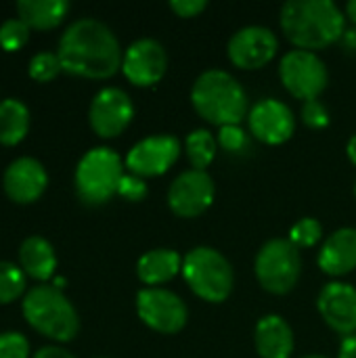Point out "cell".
<instances>
[{
  "mask_svg": "<svg viewBox=\"0 0 356 358\" xmlns=\"http://www.w3.org/2000/svg\"><path fill=\"white\" fill-rule=\"evenodd\" d=\"M321 271L329 277H342L356 268V229L344 227L334 231L321 245L317 258Z\"/></svg>",
  "mask_w": 356,
  "mask_h": 358,
  "instance_id": "ac0fdd59",
  "label": "cell"
},
{
  "mask_svg": "<svg viewBox=\"0 0 356 358\" xmlns=\"http://www.w3.org/2000/svg\"><path fill=\"white\" fill-rule=\"evenodd\" d=\"M193 109L210 124L239 126L250 113V99L241 82L225 69H208L191 86Z\"/></svg>",
  "mask_w": 356,
  "mask_h": 358,
  "instance_id": "3957f363",
  "label": "cell"
},
{
  "mask_svg": "<svg viewBox=\"0 0 356 358\" xmlns=\"http://www.w3.org/2000/svg\"><path fill=\"white\" fill-rule=\"evenodd\" d=\"M132 117H134L132 99L122 88H115V86L99 90L88 109L90 128L101 138L120 136L130 126Z\"/></svg>",
  "mask_w": 356,
  "mask_h": 358,
  "instance_id": "7c38bea8",
  "label": "cell"
},
{
  "mask_svg": "<svg viewBox=\"0 0 356 358\" xmlns=\"http://www.w3.org/2000/svg\"><path fill=\"white\" fill-rule=\"evenodd\" d=\"M279 50V40L264 25H245L237 29L227 44L229 59L239 69H260L273 61Z\"/></svg>",
  "mask_w": 356,
  "mask_h": 358,
  "instance_id": "4fadbf2b",
  "label": "cell"
},
{
  "mask_svg": "<svg viewBox=\"0 0 356 358\" xmlns=\"http://www.w3.org/2000/svg\"><path fill=\"white\" fill-rule=\"evenodd\" d=\"M185 149H187V159L191 164L193 170L206 172V168L214 162L216 157V149H218V138L204 128L193 130L187 141H185Z\"/></svg>",
  "mask_w": 356,
  "mask_h": 358,
  "instance_id": "cb8c5ba5",
  "label": "cell"
},
{
  "mask_svg": "<svg viewBox=\"0 0 356 358\" xmlns=\"http://www.w3.org/2000/svg\"><path fill=\"white\" fill-rule=\"evenodd\" d=\"M61 69L63 67H61L57 52H38L31 57L29 67H27L31 80H36V82H50L59 76Z\"/></svg>",
  "mask_w": 356,
  "mask_h": 358,
  "instance_id": "4316f807",
  "label": "cell"
},
{
  "mask_svg": "<svg viewBox=\"0 0 356 358\" xmlns=\"http://www.w3.org/2000/svg\"><path fill=\"white\" fill-rule=\"evenodd\" d=\"M338 358H356V334L348 336L340 342V350H338Z\"/></svg>",
  "mask_w": 356,
  "mask_h": 358,
  "instance_id": "e575fe53",
  "label": "cell"
},
{
  "mask_svg": "<svg viewBox=\"0 0 356 358\" xmlns=\"http://www.w3.org/2000/svg\"><path fill=\"white\" fill-rule=\"evenodd\" d=\"M25 296V273L13 262L0 260V304H10Z\"/></svg>",
  "mask_w": 356,
  "mask_h": 358,
  "instance_id": "d4e9b609",
  "label": "cell"
},
{
  "mask_svg": "<svg viewBox=\"0 0 356 358\" xmlns=\"http://www.w3.org/2000/svg\"><path fill=\"white\" fill-rule=\"evenodd\" d=\"M69 10L67 0H21L17 2L19 19L34 29L57 27Z\"/></svg>",
  "mask_w": 356,
  "mask_h": 358,
  "instance_id": "7402d4cb",
  "label": "cell"
},
{
  "mask_svg": "<svg viewBox=\"0 0 356 358\" xmlns=\"http://www.w3.org/2000/svg\"><path fill=\"white\" fill-rule=\"evenodd\" d=\"M254 273L264 292L285 296L302 277L300 250L290 239H271L260 248L254 262Z\"/></svg>",
  "mask_w": 356,
  "mask_h": 358,
  "instance_id": "52a82bcc",
  "label": "cell"
},
{
  "mask_svg": "<svg viewBox=\"0 0 356 358\" xmlns=\"http://www.w3.org/2000/svg\"><path fill=\"white\" fill-rule=\"evenodd\" d=\"M317 310L321 319L340 336L348 338L356 334V287L344 281L327 283L319 298Z\"/></svg>",
  "mask_w": 356,
  "mask_h": 358,
  "instance_id": "2e32d148",
  "label": "cell"
},
{
  "mask_svg": "<svg viewBox=\"0 0 356 358\" xmlns=\"http://www.w3.org/2000/svg\"><path fill=\"white\" fill-rule=\"evenodd\" d=\"M34 358H76L71 352H67V350H63V348H59V346H44V348H40Z\"/></svg>",
  "mask_w": 356,
  "mask_h": 358,
  "instance_id": "836d02e7",
  "label": "cell"
},
{
  "mask_svg": "<svg viewBox=\"0 0 356 358\" xmlns=\"http://www.w3.org/2000/svg\"><path fill=\"white\" fill-rule=\"evenodd\" d=\"M254 346L260 358H290L294 352V331L279 315H266L256 323Z\"/></svg>",
  "mask_w": 356,
  "mask_h": 358,
  "instance_id": "d6986e66",
  "label": "cell"
},
{
  "mask_svg": "<svg viewBox=\"0 0 356 358\" xmlns=\"http://www.w3.org/2000/svg\"><path fill=\"white\" fill-rule=\"evenodd\" d=\"M168 71V52L162 42L153 38H141L124 50L122 73L134 86L147 88L157 82Z\"/></svg>",
  "mask_w": 356,
  "mask_h": 358,
  "instance_id": "5bb4252c",
  "label": "cell"
},
{
  "mask_svg": "<svg viewBox=\"0 0 356 358\" xmlns=\"http://www.w3.org/2000/svg\"><path fill=\"white\" fill-rule=\"evenodd\" d=\"M29 40V27L17 17V19H6L0 25V46L8 52L19 50L25 42Z\"/></svg>",
  "mask_w": 356,
  "mask_h": 358,
  "instance_id": "83f0119b",
  "label": "cell"
},
{
  "mask_svg": "<svg viewBox=\"0 0 356 358\" xmlns=\"http://www.w3.org/2000/svg\"><path fill=\"white\" fill-rule=\"evenodd\" d=\"M136 313L141 321L164 336H174L185 329L189 321L187 304L168 289L145 287L136 294Z\"/></svg>",
  "mask_w": 356,
  "mask_h": 358,
  "instance_id": "9c48e42d",
  "label": "cell"
},
{
  "mask_svg": "<svg viewBox=\"0 0 356 358\" xmlns=\"http://www.w3.org/2000/svg\"><path fill=\"white\" fill-rule=\"evenodd\" d=\"M21 313L31 329L55 342H71L80 331V319L73 304L55 285H36L27 289Z\"/></svg>",
  "mask_w": 356,
  "mask_h": 358,
  "instance_id": "277c9868",
  "label": "cell"
},
{
  "mask_svg": "<svg viewBox=\"0 0 356 358\" xmlns=\"http://www.w3.org/2000/svg\"><path fill=\"white\" fill-rule=\"evenodd\" d=\"M48 185V174L44 166L34 157H19L4 170L2 187L10 201L27 206L42 197Z\"/></svg>",
  "mask_w": 356,
  "mask_h": 358,
  "instance_id": "e0dca14e",
  "label": "cell"
},
{
  "mask_svg": "<svg viewBox=\"0 0 356 358\" xmlns=\"http://www.w3.org/2000/svg\"><path fill=\"white\" fill-rule=\"evenodd\" d=\"M323 237V227L317 218H300L292 229H290V241L298 248V250H306V248H315Z\"/></svg>",
  "mask_w": 356,
  "mask_h": 358,
  "instance_id": "484cf974",
  "label": "cell"
},
{
  "mask_svg": "<svg viewBox=\"0 0 356 358\" xmlns=\"http://www.w3.org/2000/svg\"><path fill=\"white\" fill-rule=\"evenodd\" d=\"M248 124L254 138L264 145H283L296 130V117L292 109L279 99L258 101L248 113Z\"/></svg>",
  "mask_w": 356,
  "mask_h": 358,
  "instance_id": "9a60e30c",
  "label": "cell"
},
{
  "mask_svg": "<svg viewBox=\"0 0 356 358\" xmlns=\"http://www.w3.org/2000/svg\"><path fill=\"white\" fill-rule=\"evenodd\" d=\"M208 2L206 0H172L170 2V8L183 17V19H191V17H197L201 10H206Z\"/></svg>",
  "mask_w": 356,
  "mask_h": 358,
  "instance_id": "d6a6232c",
  "label": "cell"
},
{
  "mask_svg": "<svg viewBox=\"0 0 356 358\" xmlns=\"http://www.w3.org/2000/svg\"><path fill=\"white\" fill-rule=\"evenodd\" d=\"M216 197V185L208 172L187 170L178 174L168 191V208L178 218H197L210 210Z\"/></svg>",
  "mask_w": 356,
  "mask_h": 358,
  "instance_id": "30bf717a",
  "label": "cell"
},
{
  "mask_svg": "<svg viewBox=\"0 0 356 358\" xmlns=\"http://www.w3.org/2000/svg\"><path fill=\"white\" fill-rule=\"evenodd\" d=\"M304 358H327V357H319V355H311V357H304Z\"/></svg>",
  "mask_w": 356,
  "mask_h": 358,
  "instance_id": "f35d334b",
  "label": "cell"
},
{
  "mask_svg": "<svg viewBox=\"0 0 356 358\" xmlns=\"http://www.w3.org/2000/svg\"><path fill=\"white\" fill-rule=\"evenodd\" d=\"M218 145L229 153H239L248 147V134L241 126H222L218 132Z\"/></svg>",
  "mask_w": 356,
  "mask_h": 358,
  "instance_id": "1f68e13d",
  "label": "cell"
},
{
  "mask_svg": "<svg viewBox=\"0 0 356 358\" xmlns=\"http://www.w3.org/2000/svg\"><path fill=\"white\" fill-rule=\"evenodd\" d=\"M19 264H21V271L40 281V283H46L52 275H55V268H57V254L52 250V245L44 239V237H27L21 248H19Z\"/></svg>",
  "mask_w": 356,
  "mask_h": 358,
  "instance_id": "44dd1931",
  "label": "cell"
},
{
  "mask_svg": "<svg viewBox=\"0 0 356 358\" xmlns=\"http://www.w3.org/2000/svg\"><path fill=\"white\" fill-rule=\"evenodd\" d=\"M29 357V342L19 331L0 334V358H27Z\"/></svg>",
  "mask_w": 356,
  "mask_h": 358,
  "instance_id": "f1b7e54d",
  "label": "cell"
},
{
  "mask_svg": "<svg viewBox=\"0 0 356 358\" xmlns=\"http://www.w3.org/2000/svg\"><path fill=\"white\" fill-rule=\"evenodd\" d=\"M342 44H344V48H346V50L356 52V25L355 27H348V29L344 31V36H342Z\"/></svg>",
  "mask_w": 356,
  "mask_h": 358,
  "instance_id": "d590c367",
  "label": "cell"
},
{
  "mask_svg": "<svg viewBox=\"0 0 356 358\" xmlns=\"http://www.w3.org/2000/svg\"><path fill=\"white\" fill-rule=\"evenodd\" d=\"M346 155H348V159H350V164L356 168V134H353L350 138H348V145H346Z\"/></svg>",
  "mask_w": 356,
  "mask_h": 358,
  "instance_id": "8d00e7d4",
  "label": "cell"
},
{
  "mask_svg": "<svg viewBox=\"0 0 356 358\" xmlns=\"http://www.w3.org/2000/svg\"><path fill=\"white\" fill-rule=\"evenodd\" d=\"M149 193V187L145 182V178L136 176V174H124L122 182H120V189H118V195L126 201H132V203H138L147 197Z\"/></svg>",
  "mask_w": 356,
  "mask_h": 358,
  "instance_id": "4dcf8cb0",
  "label": "cell"
},
{
  "mask_svg": "<svg viewBox=\"0 0 356 358\" xmlns=\"http://www.w3.org/2000/svg\"><path fill=\"white\" fill-rule=\"evenodd\" d=\"M124 178L122 157L109 147H94L82 155L76 168V191L86 206H103L118 195Z\"/></svg>",
  "mask_w": 356,
  "mask_h": 358,
  "instance_id": "8992f818",
  "label": "cell"
},
{
  "mask_svg": "<svg viewBox=\"0 0 356 358\" xmlns=\"http://www.w3.org/2000/svg\"><path fill=\"white\" fill-rule=\"evenodd\" d=\"M300 115H302V122L308 128H313V130H321V128H325L329 124V111H327V107L319 99L306 101L302 105Z\"/></svg>",
  "mask_w": 356,
  "mask_h": 358,
  "instance_id": "f546056e",
  "label": "cell"
},
{
  "mask_svg": "<svg viewBox=\"0 0 356 358\" xmlns=\"http://www.w3.org/2000/svg\"><path fill=\"white\" fill-rule=\"evenodd\" d=\"M183 147L174 134H153L138 141L126 155V168L141 178L166 174L178 159Z\"/></svg>",
  "mask_w": 356,
  "mask_h": 358,
  "instance_id": "8fae6325",
  "label": "cell"
},
{
  "mask_svg": "<svg viewBox=\"0 0 356 358\" xmlns=\"http://www.w3.org/2000/svg\"><path fill=\"white\" fill-rule=\"evenodd\" d=\"M281 29L300 50H321L346 31V17L332 0H287L281 6Z\"/></svg>",
  "mask_w": 356,
  "mask_h": 358,
  "instance_id": "7a4b0ae2",
  "label": "cell"
},
{
  "mask_svg": "<svg viewBox=\"0 0 356 358\" xmlns=\"http://www.w3.org/2000/svg\"><path fill=\"white\" fill-rule=\"evenodd\" d=\"M279 78L285 90L304 103L319 99V94L329 84V71L321 57L317 52L300 48L283 55L279 63Z\"/></svg>",
  "mask_w": 356,
  "mask_h": 358,
  "instance_id": "ba28073f",
  "label": "cell"
},
{
  "mask_svg": "<svg viewBox=\"0 0 356 358\" xmlns=\"http://www.w3.org/2000/svg\"><path fill=\"white\" fill-rule=\"evenodd\" d=\"M355 195H356V185H355Z\"/></svg>",
  "mask_w": 356,
  "mask_h": 358,
  "instance_id": "ab89813d",
  "label": "cell"
},
{
  "mask_svg": "<svg viewBox=\"0 0 356 358\" xmlns=\"http://www.w3.org/2000/svg\"><path fill=\"white\" fill-rule=\"evenodd\" d=\"M183 277L191 292L210 304L229 300L235 287V273L231 262L214 248H193L183 258Z\"/></svg>",
  "mask_w": 356,
  "mask_h": 358,
  "instance_id": "5b68a950",
  "label": "cell"
},
{
  "mask_svg": "<svg viewBox=\"0 0 356 358\" xmlns=\"http://www.w3.org/2000/svg\"><path fill=\"white\" fill-rule=\"evenodd\" d=\"M183 271V258L176 250L157 248L147 254H143L136 262V275L138 279L149 285L157 287L174 279Z\"/></svg>",
  "mask_w": 356,
  "mask_h": 358,
  "instance_id": "ffe728a7",
  "label": "cell"
},
{
  "mask_svg": "<svg viewBox=\"0 0 356 358\" xmlns=\"http://www.w3.org/2000/svg\"><path fill=\"white\" fill-rule=\"evenodd\" d=\"M346 17L356 25V0H350V2L346 4Z\"/></svg>",
  "mask_w": 356,
  "mask_h": 358,
  "instance_id": "74e56055",
  "label": "cell"
},
{
  "mask_svg": "<svg viewBox=\"0 0 356 358\" xmlns=\"http://www.w3.org/2000/svg\"><path fill=\"white\" fill-rule=\"evenodd\" d=\"M59 61L63 71L105 80L122 69V46L115 34L99 19L84 17L73 21L59 40Z\"/></svg>",
  "mask_w": 356,
  "mask_h": 358,
  "instance_id": "6da1fadb",
  "label": "cell"
},
{
  "mask_svg": "<svg viewBox=\"0 0 356 358\" xmlns=\"http://www.w3.org/2000/svg\"><path fill=\"white\" fill-rule=\"evenodd\" d=\"M29 130V109L19 99L0 101V145L13 147Z\"/></svg>",
  "mask_w": 356,
  "mask_h": 358,
  "instance_id": "603a6c76",
  "label": "cell"
}]
</instances>
